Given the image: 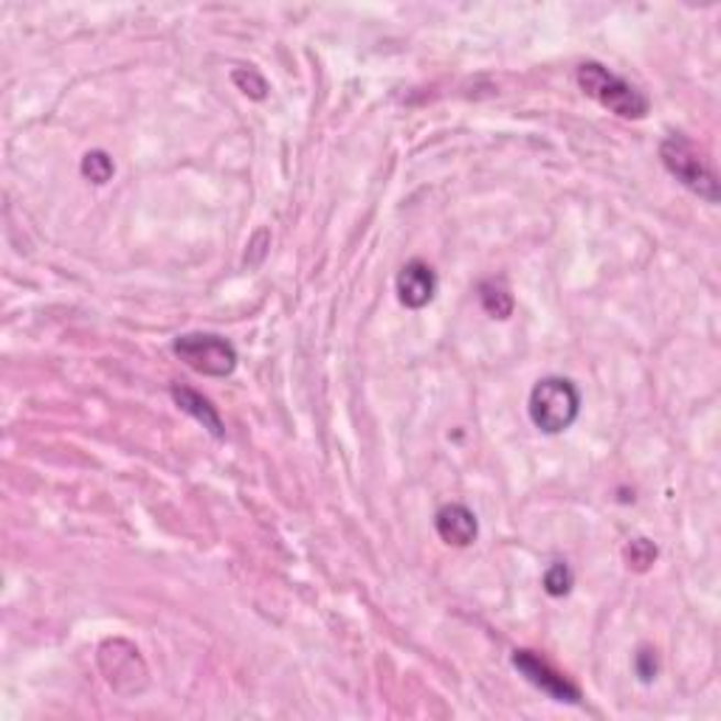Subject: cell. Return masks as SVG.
Returning a JSON list of instances; mask_svg holds the SVG:
<instances>
[{
    "instance_id": "1",
    "label": "cell",
    "mask_w": 721,
    "mask_h": 721,
    "mask_svg": "<svg viewBox=\"0 0 721 721\" xmlns=\"http://www.w3.org/2000/svg\"><path fill=\"white\" fill-rule=\"evenodd\" d=\"M575 77H578V85L589 99H594L600 108L612 110L620 119H645L648 110H652L648 96L623 77H618L607 65L581 63Z\"/></svg>"
},
{
    "instance_id": "2",
    "label": "cell",
    "mask_w": 721,
    "mask_h": 721,
    "mask_svg": "<svg viewBox=\"0 0 721 721\" xmlns=\"http://www.w3.org/2000/svg\"><path fill=\"white\" fill-rule=\"evenodd\" d=\"M527 412L538 431L544 435H561L581 415V392L569 378H542L533 386Z\"/></svg>"
},
{
    "instance_id": "3",
    "label": "cell",
    "mask_w": 721,
    "mask_h": 721,
    "mask_svg": "<svg viewBox=\"0 0 721 721\" xmlns=\"http://www.w3.org/2000/svg\"><path fill=\"white\" fill-rule=\"evenodd\" d=\"M659 159H663L665 170H668L685 189L704 198L708 204L719 200V178H715V173L710 170L708 161H704V155L693 148V141L677 133L668 135V139L659 144Z\"/></svg>"
},
{
    "instance_id": "4",
    "label": "cell",
    "mask_w": 721,
    "mask_h": 721,
    "mask_svg": "<svg viewBox=\"0 0 721 721\" xmlns=\"http://www.w3.org/2000/svg\"><path fill=\"white\" fill-rule=\"evenodd\" d=\"M173 352L189 370L209 378H226L237 370V350L215 332H186L173 341Z\"/></svg>"
},
{
    "instance_id": "5",
    "label": "cell",
    "mask_w": 721,
    "mask_h": 721,
    "mask_svg": "<svg viewBox=\"0 0 721 721\" xmlns=\"http://www.w3.org/2000/svg\"><path fill=\"white\" fill-rule=\"evenodd\" d=\"M99 668L116 693L130 696L148 688V665L128 640H108L99 648Z\"/></svg>"
},
{
    "instance_id": "6",
    "label": "cell",
    "mask_w": 721,
    "mask_h": 721,
    "mask_svg": "<svg viewBox=\"0 0 721 721\" xmlns=\"http://www.w3.org/2000/svg\"><path fill=\"white\" fill-rule=\"evenodd\" d=\"M513 665H516V670H522V677L527 679L531 685H536L538 690H544L547 696H553L556 702H569V704H578L581 702V690H578V685L569 682L564 674H558L553 665L547 663V659L538 657L536 652H513Z\"/></svg>"
},
{
    "instance_id": "7",
    "label": "cell",
    "mask_w": 721,
    "mask_h": 721,
    "mask_svg": "<svg viewBox=\"0 0 721 721\" xmlns=\"http://www.w3.org/2000/svg\"><path fill=\"white\" fill-rule=\"evenodd\" d=\"M395 294H397V302H401L403 307H408V310H420V307H426L437 294L435 269L423 260L406 262L395 280Z\"/></svg>"
},
{
    "instance_id": "8",
    "label": "cell",
    "mask_w": 721,
    "mask_h": 721,
    "mask_svg": "<svg viewBox=\"0 0 721 721\" xmlns=\"http://www.w3.org/2000/svg\"><path fill=\"white\" fill-rule=\"evenodd\" d=\"M435 527H437V536H440L446 544H451V547H471L479 536L477 516H473L466 504L460 502L440 507L435 516Z\"/></svg>"
},
{
    "instance_id": "9",
    "label": "cell",
    "mask_w": 721,
    "mask_h": 721,
    "mask_svg": "<svg viewBox=\"0 0 721 721\" xmlns=\"http://www.w3.org/2000/svg\"><path fill=\"white\" fill-rule=\"evenodd\" d=\"M170 395H173V401L178 403L181 412H186L189 417H195V420L200 423V426L209 431L211 437H218V440H223L226 437V428H223V420H220L218 408L211 406V401H206L200 392L189 390V386H178L175 383L173 390H170Z\"/></svg>"
},
{
    "instance_id": "10",
    "label": "cell",
    "mask_w": 721,
    "mask_h": 721,
    "mask_svg": "<svg viewBox=\"0 0 721 721\" xmlns=\"http://www.w3.org/2000/svg\"><path fill=\"white\" fill-rule=\"evenodd\" d=\"M479 302L485 307V314L493 319H511L513 314V296L502 282L491 280L479 285Z\"/></svg>"
},
{
    "instance_id": "11",
    "label": "cell",
    "mask_w": 721,
    "mask_h": 721,
    "mask_svg": "<svg viewBox=\"0 0 721 721\" xmlns=\"http://www.w3.org/2000/svg\"><path fill=\"white\" fill-rule=\"evenodd\" d=\"M79 170H83V175L90 181V184H99V186L108 184L116 173L113 159H110L105 150H90V153H85Z\"/></svg>"
},
{
    "instance_id": "12",
    "label": "cell",
    "mask_w": 721,
    "mask_h": 721,
    "mask_svg": "<svg viewBox=\"0 0 721 721\" xmlns=\"http://www.w3.org/2000/svg\"><path fill=\"white\" fill-rule=\"evenodd\" d=\"M575 578L572 572H569L567 564H553V567L544 572V589H547V594H553V598H564V594H569V589H572Z\"/></svg>"
},
{
    "instance_id": "13",
    "label": "cell",
    "mask_w": 721,
    "mask_h": 721,
    "mask_svg": "<svg viewBox=\"0 0 721 721\" xmlns=\"http://www.w3.org/2000/svg\"><path fill=\"white\" fill-rule=\"evenodd\" d=\"M231 79H234L237 88L243 90L245 96H251V99H265V96H269V83H265L262 74H256L254 68H237L234 74H231Z\"/></svg>"
},
{
    "instance_id": "14",
    "label": "cell",
    "mask_w": 721,
    "mask_h": 721,
    "mask_svg": "<svg viewBox=\"0 0 721 721\" xmlns=\"http://www.w3.org/2000/svg\"><path fill=\"white\" fill-rule=\"evenodd\" d=\"M626 558H629V567L643 572V569L652 567L654 558H657V547H654L648 538H634V542L626 547Z\"/></svg>"
},
{
    "instance_id": "15",
    "label": "cell",
    "mask_w": 721,
    "mask_h": 721,
    "mask_svg": "<svg viewBox=\"0 0 721 721\" xmlns=\"http://www.w3.org/2000/svg\"><path fill=\"white\" fill-rule=\"evenodd\" d=\"M634 668H637V677L643 679V682H652L654 677H657V652H652V648H640V654L634 657Z\"/></svg>"
}]
</instances>
